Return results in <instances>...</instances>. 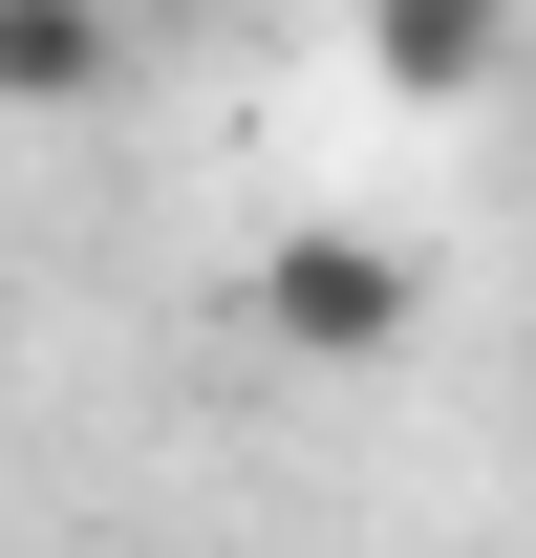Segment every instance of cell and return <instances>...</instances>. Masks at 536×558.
I'll return each instance as SVG.
<instances>
[{
  "label": "cell",
  "instance_id": "obj_1",
  "mask_svg": "<svg viewBox=\"0 0 536 558\" xmlns=\"http://www.w3.org/2000/svg\"><path fill=\"white\" fill-rule=\"evenodd\" d=\"M236 301H258V344H301V365H407V323H429V279H407L365 215H301Z\"/></svg>",
  "mask_w": 536,
  "mask_h": 558
},
{
  "label": "cell",
  "instance_id": "obj_3",
  "mask_svg": "<svg viewBox=\"0 0 536 558\" xmlns=\"http://www.w3.org/2000/svg\"><path fill=\"white\" fill-rule=\"evenodd\" d=\"M365 65H387L407 108H472V86L515 65V0H365Z\"/></svg>",
  "mask_w": 536,
  "mask_h": 558
},
{
  "label": "cell",
  "instance_id": "obj_2",
  "mask_svg": "<svg viewBox=\"0 0 536 558\" xmlns=\"http://www.w3.org/2000/svg\"><path fill=\"white\" fill-rule=\"evenodd\" d=\"M130 86V0H0V108H108Z\"/></svg>",
  "mask_w": 536,
  "mask_h": 558
},
{
  "label": "cell",
  "instance_id": "obj_4",
  "mask_svg": "<svg viewBox=\"0 0 536 558\" xmlns=\"http://www.w3.org/2000/svg\"><path fill=\"white\" fill-rule=\"evenodd\" d=\"M515 44H536V0H515Z\"/></svg>",
  "mask_w": 536,
  "mask_h": 558
}]
</instances>
